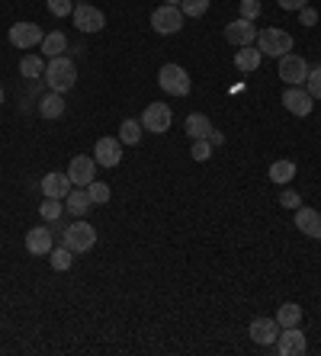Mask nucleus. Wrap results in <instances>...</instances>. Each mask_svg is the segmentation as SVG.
I'll return each mask as SVG.
<instances>
[{
  "label": "nucleus",
  "instance_id": "f257e3e1",
  "mask_svg": "<svg viewBox=\"0 0 321 356\" xmlns=\"http://www.w3.org/2000/svg\"><path fill=\"white\" fill-rule=\"evenodd\" d=\"M45 87L55 93H68L71 87L77 83V67L75 61L68 58V55H58V58H49V65H45Z\"/></svg>",
  "mask_w": 321,
  "mask_h": 356
},
{
  "label": "nucleus",
  "instance_id": "f03ea898",
  "mask_svg": "<svg viewBox=\"0 0 321 356\" xmlns=\"http://www.w3.org/2000/svg\"><path fill=\"white\" fill-rule=\"evenodd\" d=\"M157 83H161V90L171 93V97H187V93L193 90V81H189L187 67H180V65H161Z\"/></svg>",
  "mask_w": 321,
  "mask_h": 356
},
{
  "label": "nucleus",
  "instance_id": "7ed1b4c3",
  "mask_svg": "<svg viewBox=\"0 0 321 356\" xmlns=\"http://www.w3.org/2000/svg\"><path fill=\"white\" fill-rule=\"evenodd\" d=\"M257 49L270 55V58H283L292 51V35L286 29H276V26H267L264 33H257Z\"/></svg>",
  "mask_w": 321,
  "mask_h": 356
},
{
  "label": "nucleus",
  "instance_id": "20e7f679",
  "mask_svg": "<svg viewBox=\"0 0 321 356\" xmlns=\"http://www.w3.org/2000/svg\"><path fill=\"white\" fill-rule=\"evenodd\" d=\"M61 234H65V248H71L75 254H87V250H93V244H97V228L87 225L84 218H77L75 225H68Z\"/></svg>",
  "mask_w": 321,
  "mask_h": 356
},
{
  "label": "nucleus",
  "instance_id": "39448f33",
  "mask_svg": "<svg viewBox=\"0 0 321 356\" xmlns=\"http://www.w3.org/2000/svg\"><path fill=\"white\" fill-rule=\"evenodd\" d=\"M183 13L180 7H171V3H161V7L151 13V29H155L157 35H173L183 29Z\"/></svg>",
  "mask_w": 321,
  "mask_h": 356
},
{
  "label": "nucleus",
  "instance_id": "423d86ee",
  "mask_svg": "<svg viewBox=\"0 0 321 356\" xmlns=\"http://www.w3.org/2000/svg\"><path fill=\"white\" fill-rule=\"evenodd\" d=\"M10 45L13 49H36V45H42V39H45V33H42V26L39 23H13L10 26V33H7Z\"/></svg>",
  "mask_w": 321,
  "mask_h": 356
},
{
  "label": "nucleus",
  "instance_id": "0eeeda50",
  "mask_svg": "<svg viewBox=\"0 0 321 356\" xmlns=\"http://www.w3.org/2000/svg\"><path fill=\"white\" fill-rule=\"evenodd\" d=\"M173 122V113L167 103H148L145 113H141V129L145 132H155V135H164Z\"/></svg>",
  "mask_w": 321,
  "mask_h": 356
},
{
  "label": "nucleus",
  "instance_id": "6e6552de",
  "mask_svg": "<svg viewBox=\"0 0 321 356\" xmlns=\"http://www.w3.org/2000/svg\"><path fill=\"white\" fill-rule=\"evenodd\" d=\"M308 71H312L308 61L299 58V55H283L280 58V81L286 83V87H302Z\"/></svg>",
  "mask_w": 321,
  "mask_h": 356
},
{
  "label": "nucleus",
  "instance_id": "1a4fd4ad",
  "mask_svg": "<svg viewBox=\"0 0 321 356\" xmlns=\"http://www.w3.org/2000/svg\"><path fill=\"white\" fill-rule=\"evenodd\" d=\"M273 350L280 356H302L308 350V340H305V334L299 327H280V337H276Z\"/></svg>",
  "mask_w": 321,
  "mask_h": 356
},
{
  "label": "nucleus",
  "instance_id": "9d476101",
  "mask_svg": "<svg viewBox=\"0 0 321 356\" xmlns=\"http://www.w3.org/2000/svg\"><path fill=\"white\" fill-rule=\"evenodd\" d=\"M75 26L81 29V33H100L103 26H107V13L97 7H91V3H75Z\"/></svg>",
  "mask_w": 321,
  "mask_h": 356
},
{
  "label": "nucleus",
  "instance_id": "9b49d317",
  "mask_svg": "<svg viewBox=\"0 0 321 356\" xmlns=\"http://www.w3.org/2000/svg\"><path fill=\"white\" fill-rule=\"evenodd\" d=\"M247 334H251V340L257 347H273L276 337H280V324H276V318H254Z\"/></svg>",
  "mask_w": 321,
  "mask_h": 356
},
{
  "label": "nucleus",
  "instance_id": "f8f14e48",
  "mask_svg": "<svg viewBox=\"0 0 321 356\" xmlns=\"http://www.w3.org/2000/svg\"><path fill=\"white\" fill-rule=\"evenodd\" d=\"M93 161H97L100 167H119V161H123V141L119 138H97V145H93Z\"/></svg>",
  "mask_w": 321,
  "mask_h": 356
},
{
  "label": "nucleus",
  "instance_id": "ddd939ff",
  "mask_svg": "<svg viewBox=\"0 0 321 356\" xmlns=\"http://www.w3.org/2000/svg\"><path fill=\"white\" fill-rule=\"evenodd\" d=\"M52 248H55V232H52V228L39 225L33 232H26V250H29L33 257H49Z\"/></svg>",
  "mask_w": 321,
  "mask_h": 356
},
{
  "label": "nucleus",
  "instance_id": "4468645a",
  "mask_svg": "<svg viewBox=\"0 0 321 356\" xmlns=\"http://www.w3.org/2000/svg\"><path fill=\"white\" fill-rule=\"evenodd\" d=\"M283 106H286L292 116L305 119L308 113H312L315 99H312V93L305 90V87H286V93H283Z\"/></svg>",
  "mask_w": 321,
  "mask_h": 356
},
{
  "label": "nucleus",
  "instance_id": "2eb2a0df",
  "mask_svg": "<svg viewBox=\"0 0 321 356\" xmlns=\"http://www.w3.org/2000/svg\"><path fill=\"white\" fill-rule=\"evenodd\" d=\"M225 39L235 45V49H241V45H254L257 42V26L251 23V19H231L228 26H225Z\"/></svg>",
  "mask_w": 321,
  "mask_h": 356
},
{
  "label": "nucleus",
  "instance_id": "dca6fc26",
  "mask_svg": "<svg viewBox=\"0 0 321 356\" xmlns=\"http://www.w3.org/2000/svg\"><path fill=\"white\" fill-rule=\"evenodd\" d=\"M68 177H71L75 186H87L91 180H97V161L87 158V154H77V158H71V164H68Z\"/></svg>",
  "mask_w": 321,
  "mask_h": 356
},
{
  "label": "nucleus",
  "instance_id": "f3484780",
  "mask_svg": "<svg viewBox=\"0 0 321 356\" xmlns=\"http://www.w3.org/2000/svg\"><path fill=\"white\" fill-rule=\"evenodd\" d=\"M39 186H42V193H45L49 199H61V202L68 199V193L75 190V183H71V177L68 174H45Z\"/></svg>",
  "mask_w": 321,
  "mask_h": 356
},
{
  "label": "nucleus",
  "instance_id": "a211bd4d",
  "mask_svg": "<svg viewBox=\"0 0 321 356\" xmlns=\"http://www.w3.org/2000/svg\"><path fill=\"white\" fill-rule=\"evenodd\" d=\"M296 228L305 234V238L321 241V212H315V209H308V206H299L296 209Z\"/></svg>",
  "mask_w": 321,
  "mask_h": 356
},
{
  "label": "nucleus",
  "instance_id": "6ab92c4d",
  "mask_svg": "<svg viewBox=\"0 0 321 356\" xmlns=\"http://www.w3.org/2000/svg\"><path fill=\"white\" fill-rule=\"evenodd\" d=\"M65 206H68V212L75 218H84L87 212L93 209V202H91V193H87V186H75V190L68 193V199H65Z\"/></svg>",
  "mask_w": 321,
  "mask_h": 356
},
{
  "label": "nucleus",
  "instance_id": "aec40b11",
  "mask_svg": "<svg viewBox=\"0 0 321 356\" xmlns=\"http://www.w3.org/2000/svg\"><path fill=\"white\" fill-rule=\"evenodd\" d=\"M260 61H264V51L254 49V45H241V49L235 51V67H238V71H244V74L257 71V67H260Z\"/></svg>",
  "mask_w": 321,
  "mask_h": 356
},
{
  "label": "nucleus",
  "instance_id": "412c9836",
  "mask_svg": "<svg viewBox=\"0 0 321 356\" xmlns=\"http://www.w3.org/2000/svg\"><path fill=\"white\" fill-rule=\"evenodd\" d=\"M39 116L42 119H61L65 116V93L49 90L39 99Z\"/></svg>",
  "mask_w": 321,
  "mask_h": 356
},
{
  "label": "nucleus",
  "instance_id": "4be33fe9",
  "mask_svg": "<svg viewBox=\"0 0 321 356\" xmlns=\"http://www.w3.org/2000/svg\"><path fill=\"white\" fill-rule=\"evenodd\" d=\"M42 55L45 58H58V55H65L68 51V35L61 33V29H55V33H45V39H42Z\"/></svg>",
  "mask_w": 321,
  "mask_h": 356
},
{
  "label": "nucleus",
  "instance_id": "5701e85b",
  "mask_svg": "<svg viewBox=\"0 0 321 356\" xmlns=\"http://www.w3.org/2000/svg\"><path fill=\"white\" fill-rule=\"evenodd\" d=\"M187 135L193 141L209 138V135H212V122H209L206 113H189V116H187Z\"/></svg>",
  "mask_w": 321,
  "mask_h": 356
},
{
  "label": "nucleus",
  "instance_id": "b1692460",
  "mask_svg": "<svg viewBox=\"0 0 321 356\" xmlns=\"http://www.w3.org/2000/svg\"><path fill=\"white\" fill-rule=\"evenodd\" d=\"M296 161H289V158H283V161H273L270 164V180L273 183H280V186H286L292 177H296Z\"/></svg>",
  "mask_w": 321,
  "mask_h": 356
},
{
  "label": "nucleus",
  "instance_id": "393cba45",
  "mask_svg": "<svg viewBox=\"0 0 321 356\" xmlns=\"http://www.w3.org/2000/svg\"><path fill=\"white\" fill-rule=\"evenodd\" d=\"M141 119H123V125H119V135L116 138L123 141V145H139L141 141Z\"/></svg>",
  "mask_w": 321,
  "mask_h": 356
},
{
  "label": "nucleus",
  "instance_id": "a878e982",
  "mask_svg": "<svg viewBox=\"0 0 321 356\" xmlns=\"http://www.w3.org/2000/svg\"><path fill=\"white\" fill-rule=\"evenodd\" d=\"M299 321H302V308L296 302H286V305L276 308V324L280 327H299Z\"/></svg>",
  "mask_w": 321,
  "mask_h": 356
},
{
  "label": "nucleus",
  "instance_id": "bb28decb",
  "mask_svg": "<svg viewBox=\"0 0 321 356\" xmlns=\"http://www.w3.org/2000/svg\"><path fill=\"white\" fill-rule=\"evenodd\" d=\"M45 65H49V61H42L39 55H23V61H19V74H23L26 81H36V77L45 74Z\"/></svg>",
  "mask_w": 321,
  "mask_h": 356
},
{
  "label": "nucleus",
  "instance_id": "cd10ccee",
  "mask_svg": "<svg viewBox=\"0 0 321 356\" xmlns=\"http://www.w3.org/2000/svg\"><path fill=\"white\" fill-rule=\"evenodd\" d=\"M49 264H52L55 273H65V270H71V264H75V250L71 248H52Z\"/></svg>",
  "mask_w": 321,
  "mask_h": 356
},
{
  "label": "nucleus",
  "instance_id": "c85d7f7f",
  "mask_svg": "<svg viewBox=\"0 0 321 356\" xmlns=\"http://www.w3.org/2000/svg\"><path fill=\"white\" fill-rule=\"evenodd\" d=\"M212 0H180V13L187 19H199V17H206V10Z\"/></svg>",
  "mask_w": 321,
  "mask_h": 356
},
{
  "label": "nucleus",
  "instance_id": "c756f323",
  "mask_svg": "<svg viewBox=\"0 0 321 356\" xmlns=\"http://www.w3.org/2000/svg\"><path fill=\"white\" fill-rule=\"evenodd\" d=\"M61 212H65L61 199H49V196H45V202L39 206V216L45 218V222H58V218H61Z\"/></svg>",
  "mask_w": 321,
  "mask_h": 356
},
{
  "label": "nucleus",
  "instance_id": "7c9ffc66",
  "mask_svg": "<svg viewBox=\"0 0 321 356\" xmlns=\"http://www.w3.org/2000/svg\"><path fill=\"white\" fill-rule=\"evenodd\" d=\"M87 193H91V202H93V206H103V202H109V183H103V180H91V183H87Z\"/></svg>",
  "mask_w": 321,
  "mask_h": 356
},
{
  "label": "nucleus",
  "instance_id": "2f4dec72",
  "mask_svg": "<svg viewBox=\"0 0 321 356\" xmlns=\"http://www.w3.org/2000/svg\"><path fill=\"white\" fill-rule=\"evenodd\" d=\"M45 7H49L52 17H71L75 13V0H45Z\"/></svg>",
  "mask_w": 321,
  "mask_h": 356
},
{
  "label": "nucleus",
  "instance_id": "473e14b6",
  "mask_svg": "<svg viewBox=\"0 0 321 356\" xmlns=\"http://www.w3.org/2000/svg\"><path fill=\"white\" fill-rule=\"evenodd\" d=\"M189 154H193V161H209L212 158V141L209 138H199V141H193V148H189Z\"/></svg>",
  "mask_w": 321,
  "mask_h": 356
},
{
  "label": "nucleus",
  "instance_id": "72a5a7b5",
  "mask_svg": "<svg viewBox=\"0 0 321 356\" xmlns=\"http://www.w3.org/2000/svg\"><path fill=\"white\" fill-rule=\"evenodd\" d=\"M260 0H241L238 3V13H241V19H251V23H254L257 17H260Z\"/></svg>",
  "mask_w": 321,
  "mask_h": 356
},
{
  "label": "nucleus",
  "instance_id": "f704fd0d",
  "mask_svg": "<svg viewBox=\"0 0 321 356\" xmlns=\"http://www.w3.org/2000/svg\"><path fill=\"white\" fill-rule=\"evenodd\" d=\"M305 90L312 93V99H321V65L315 67V71H308V77H305Z\"/></svg>",
  "mask_w": 321,
  "mask_h": 356
},
{
  "label": "nucleus",
  "instance_id": "c9c22d12",
  "mask_svg": "<svg viewBox=\"0 0 321 356\" xmlns=\"http://www.w3.org/2000/svg\"><path fill=\"white\" fill-rule=\"evenodd\" d=\"M280 206H283V209H299V206H302V196H299V193L289 186V190L280 193Z\"/></svg>",
  "mask_w": 321,
  "mask_h": 356
},
{
  "label": "nucleus",
  "instance_id": "e433bc0d",
  "mask_svg": "<svg viewBox=\"0 0 321 356\" xmlns=\"http://www.w3.org/2000/svg\"><path fill=\"white\" fill-rule=\"evenodd\" d=\"M299 23H302V26H315V23H318V10H315V7H302V10H299Z\"/></svg>",
  "mask_w": 321,
  "mask_h": 356
},
{
  "label": "nucleus",
  "instance_id": "4c0bfd02",
  "mask_svg": "<svg viewBox=\"0 0 321 356\" xmlns=\"http://www.w3.org/2000/svg\"><path fill=\"white\" fill-rule=\"evenodd\" d=\"M283 10H292V13H299L302 7H308V0H276Z\"/></svg>",
  "mask_w": 321,
  "mask_h": 356
},
{
  "label": "nucleus",
  "instance_id": "58836bf2",
  "mask_svg": "<svg viewBox=\"0 0 321 356\" xmlns=\"http://www.w3.org/2000/svg\"><path fill=\"white\" fill-rule=\"evenodd\" d=\"M209 141H212V145H222V141H225V135H222V132H215V129H212V135H209Z\"/></svg>",
  "mask_w": 321,
  "mask_h": 356
},
{
  "label": "nucleus",
  "instance_id": "ea45409f",
  "mask_svg": "<svg viewBox=\"0 0 321 356\" xmlns=\"http://www.w3.org/2000/svg\"><path fill=\"white\" fill-rule=\"evenodd\" d=\"M164 3H171V7H180V0H164Z\"/></svg>",
  "mask_w": 321,
  "mask_h": 356
},
{
  "label": "nucleus",
  "instance_id": "a19ab883",
  "mask_svg": "<svg viewBox=\"0 0 321 356\" xmlns=\"http://www.w3.org/2000/svg\"><path fill=\"white\" fill-rule=\"evenodd\" d=\"M0 106H3V87H0Z\"/></svg>",
  "mask_w": 321,
  "mask_h": 356
},
{
  "label": "nucleus",
  "instance_id": "79ce46f5",
  "mask_svg": "<svg viewBox=\"0 0 321 356\" xmlns=\"http://www.w3.org/2000/svg\"><path fill=\"white\" fill-rule=\"evenodd\" d=\"M75 3H87V0H75Z\"/></svg>",
  "mask_w": 321,
  "mask_h": 356
}]
</instances>
